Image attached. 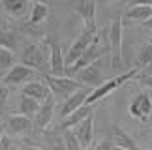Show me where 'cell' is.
I'll use <instances>...</instances> for the list:
<instances>
[{
  "label": "cell",
  "mask_w": 152,
  "mask_h": 150,
  "mask_svg": "<svg viewBox=\"0 0 152 150\" xmlns=\"http://www.w3.org/2000/svg\"><path fill=\"white\" fill-rule=\"evenodd\" d=\"M137 73H141V70L133 66L132 70H128L126 73H120V75H116V77H111V79H107V81H103L100 86H96V88H92V90H90V94L86 96L85 103H86V105H96L98 101H102L103 98H107L111 92H115L116 88H118V86H122V84L126 83V81L135 79V75H137Z\"/></svg>",
  "instance_id": "obj_1"
},
{
  "label": "cell",
  "mask_w": 152,
  "mask_h": 150,
  "mask_svg": "<svg viewBox=\"0 0 152 150\" xmlns=\"http://www.w3.org/2000/svg\"><path fill=\"white\" fill-rule=\"evenodd\" d=\"M122 30H124V17H122V13H116L109 26V51H111V68L113 70H122L124 68Z\"/></svg>",
  "instance_id": "obj_2"
},
{
  "label": "cell",
  "mask_w": 152,
  "mask_h": 150,
  "mask_svg": "<svg viewBox=\"0 0 152 150\" xmlns=\"http://www.w3.org/2000/svg\"><path fill=\"white\" fill-rule=\"evenodd\" d=\"M21 64L32 68L34 71L39 73H49V55L43 53L39 43H28L21 53Z\"/></svg>",
  "instance_id": "obj_3"
},
{
  "label": "cell",
  "mask_w": 152,
  "mask_h": 150,
  "mask_svg": "<svg viewBox=\"0 0 152 150\" xmlns=\"http://www.w3.org/2000/svg\"><path fill=\"white\" fill-rule=\"evenodd\" d=\"M98 36H100V34H98V28H86V26H85L83 32H81L79 36L72 42V45H69L66 56H64V64H66V68L72 66L73 62L77 60L86 49H88V45L94 42Z\"/></svg>",
  "instance_id": "obj_4"
},
{
  "label": "cell",
  "mask_w": 152,
  "mask_h": 150,
  "mask_svg": "<svg viewBox=\"0 0 152 150\" xmlns=\"http://www.w3.org/2000/svg\"><path fill=\"white\" fill-rule=\"evenodd\" d=\"M43 79H45V83H47V86L51 88L53 94L60 96L64 100L69 94H73L75 90L83 88V84L75 77H69V75H51V73H47V75H43Z\"/></svg>",
  "instance_id": "obj_5"
},
{
  "label": "cell",
  "mask_w": 152,
  "mask_h": 150,
  "mask_svg": "<svg viewBox=\"0 0 152 150\" xmlns=\"http://www.w3.org/2000/svg\"><path fill=\"white\" fill-rule=\"evenodd\" d=\"M128 111H130V114L133 118L141 120V122H147L150 118V114H152V98H150L148 88L137 92V94L132 98Z\"/></svg>",
  "instance_id": "obj_6"
},
{
  "label": "cell",
  "mask_w": 152,
  "mask_h": 150,
  "mask_svg": "<svg viewBox=\"0 0 152 150\" xmlns=\"http://www.w3.org/2000/svg\"><path fill=\"white\" fill-rule=\"evenodd\" d=\"M102 55H103V51L100 49V36H98L94 42L88 45V49H86L69 68H66V73L69 75V77H73V75L77 71H81L83 68H86L88 64H92V62H96L98 58H102Z\"/></svg>",
  "instance_id": "obj_7"
},
{
  "label": "cell",
  "mask_w": 152,
  "mask_h": 150,
  "mask_svg": "<svg viewBox=\"0 0 152 150\" xmlns=\"http://www.w3.org/2000/svg\"><path fill=\"white\" fill-rule=\"evenodd\" d=\"M73 77L77 79L83 86H92V88L100 86L103 83V77H102V58H98L96 62H92V64H88L86 68H83V70L77 71Z\"/></svg>",
  "instance_id": "obj_8"
},
{
  "label": "cell",
  "mask_w": 152,
  "mask_h": 150,
  "mask_svg": "<svg viewBox=\"0 0 152 150\" xmlns=\"http://www.w3.org/2000/svg\"><path fill=\"white\" fill-rule=\"evenodd\" d=\"M72 9L83 19L86 28H96V0H72Z\"/></svg>",
  "instance_id": "obj_9"
},
{
  "label": "cell",
  "mask_w": 152,
  "mask_h": 150,
  "mask_svg": "<svg viewBox=\"0 0 152 150\" xmlns=\"http://www.w3.org/2000/svg\"><path fill=\"white\" fill-rule=\"evenodd\" d=\"M49 73L51 75H64L66 73L62 47H60L55 34H53V39H49Z\"/></svg>",
  "instance_id": "obj_10"
},
{
  "label": "cell",
  "mask_w": 152,
  "mask_h": 150,
  "mask_svg": "<svg viewBox=\"0 0 152 150\" xmlns=\"http://www.w3.org/2000/svg\"><path fill=\"white\" fill-rule=\"evenodd\" d=\"M34 117H36V120H34V128L36 130L43 131L51 126L53 117H55V98H53V92H51V96L47 100L42 101V105H39L38 113L34 114Z\"/></svg>",
  "instance_id": "obj_11"
},
{
  "label": "cell",
  "mask_w": 152,
  "mask_h": 150,
  "mask_svg": "<svg viewBox=\"0 0 152 150\" xmlns=\"http://www.w3.org/2000/svg\"><path fill=\"white\" fill-rule=\"evenodd\" d=\"M6 130H8V133H11V135H25L32 130V120H30V117L21 114V113L10 114V117L6 118Z\"/></svg>",
  "instance_id": "obj_12"
},
{
  "label": "cell",
  "mask_w": 152,
  "mask_h": 150,
  "mask_svg": "<svg viewBox=\"0 0 152 150\" xmlns=\"http://www.w3.org/2000/svg\"><path fill=\"white\" fill-rule=\"evenodd\" d=\"M34 73H36V71H34L32 68H28V66H25V64H15L2 79H4V83L8 84V86H10V84H11V86H17V84L28 83Z\"/></svg>",
  "instance_id": "obj_13"
},
{
  "label": "cell",
  "mask_w": 152,
  "mask_h": 150,
  "mask_svg": "<svg viewBox=\"0 0 152 150\" xmlns=\"http://www.w3.org/2000/svg\"><path fill=\"white\" fill-rule=\"evenodd\" d=\"M75 135H77V139L81 143V146H83L85 150L86 148H90L92 145V139H94V113L88 114L81 124L75 126Z\"/></svg>",
  "instance_id": "obj_14"
},
{
  "label": "cell",
  "mask_w": 152,
  "mask_h": 150,
  "mask_svg": "<svg viewBox=\"0 0 152 150\" xmlns=\"http://www.w3.org/2000/svg\"><path fill=\"white\" fill-rule=\"evenodd\" d=\"M88 94H90V90H86L85 86H83V88H79V90H75L73 94H69L66 100H64V105L60 109V118H66L68 114H72L75 111V109H79L85 103V100H86V96H88Z\"/></svg>",
  "instance_id": "obj_15"
},
{
  "label": "cell",
  "mask_w": 152,
  "mask_h": 150,
  "mask_svg": "<svg viewBox=\"0 0 152 150\" xmlns=\"http://www.w3.org/2000/svg\"><path fill=\"white\" fill-rule=\"evenodd\" d=\"M23 96H30L34 100H38L39 103L45 101L51 96V88L47 86L45 81H28V83L23 84Z\"/></svg>",
  "instance_id": "obj_16"
},
{
  "label": "cell",
  "mask_w": 152,
  "mask_h": 150,
  "mask_svg": "<svg viewBox=\"0 0 152 150\" xmlns=\"http://www.w3.org/2000/svg\"><path fill=\"white\" fill-rule=\"evenodd\" d=\"M94 113V105H86V103H83L79 109H75V111L72 114H68L66 118H62V122H60V128L62 130H72L75 128L77 124H81L83 120L88 117V114Z\"/></svg>",
  "instance_id": "obj_17"
},
{
  "label": "cell",
  "mask_w": 152,
  "mask_h": 150,
  "mask_svg": "<svg viewBox=\"0 0 152 150\" xmlns=\"http://www.w3.org/2000/svg\"><path fill=\"white\" fill-rule=\"evenodd\" d=\"M111 139H113L115 146H120V148H126V150H143L135 141H133V137L128 133V131L122 130L120 126H115V128H113V135H111Z\"/></svg>",
  "instance_id": "obj_18"
},
{
  "label": "cell",
  "mask_w": 152,
  "mask_h": 150,
  "mask_svg": "<svg viewBox=\"0 0 152 150\" xmlns=\"http://www.w3.org/2000/svg\"><path fill=\"white\" fill-rule=\"evenodd\" d=\"M124 19L128 21H137V23H145L147 19L152 17V6H143V4H132L130 9L126 11Z\"/></svg>",
  "instance_id": "obj_19"
},
{
  "label": "cell",
  "mask_w": 152,
  "mask_h": 150,
  "mask_svg": "<svg viewBox=\"0 0 152 150\" xmlns=\"http://www.w3.org/2000/svg\"><path fill=\"white\" fill-rule=\"evenodd\" d=\"M51 9L49 6L43 2V0H38V2H34V6L30 8V13H28V25H42V23L49 17Z\"/></svg>",
  "instance_id": "obj_20"
},
{
  "label": "cell",
  "mask_w": 152,
  "mask_h": 150,
  "mask_svg": "<svg viewBox=\"0 0 152 150\" xmlns=\"http://www.w3.org/2000/svg\"><path fill=\"white\" fill-rule=\"evenodd\" d=\"M2 8L11 17H23L28 11V0H2Z\"/></svg>",
  "instance_id": "obj_21"
},
{
  "label": "cell",
  "mask_w": 152,
  "mask_h": 150,
  "mask_svg": "<svg viewBox=\"0 0 152 150\" xmlns=\"http://www.w3.org/2000/svg\"><path fill=\"white\" fill-rule=\"evenodd\" d=\"M0 47L10 49V51H17L19 47V36L15 30L11 28H2L0 30Z\"/></svg>",
  "instance_id": "obj_22"
},
{
  "label": "cell",
  "mask_w": 152,
  "mask_h": 150,
  "mask_svg": "<svg viewBox=\"0 0 152 150\" xmlns=\"http://www.w3.org/2000/svg\"><path fill=\"white\" fill-rule=\"evenodd\" d=\"M39 105H42V103H39L38 100H34V98H30V96H23L21 101H19V113L26 114V117H34V114L38 113Z\"/></svg>",
  "instance_id": "obj_23"
},
{
  "label": "cell",
  "mask_w": 152,
  "mask_h": 150,
  "mask_svg": "<svg viewBox=\"0 0 152 150\" xmlns=\"http://www.w3.org/2000/svg\"><path fill=\"white\" fill-rule=\"evenodd\" d=\"M150 62H152V47L148 45V42H145L135 56V68L145 70L147 66H150Z\"/></svg>",
  "instance_id": "obj_24"
},
{
  "label": "cell",
  "mask_w": 152,
  "mask_h": 150,
  "mask_svg": "<svg viewBox=\"0 0 152 150\" xmlns=\"http://www.w3.org/2000/svg\"><path fill=\"white\" fill-rule=\"evenodd\" d=\"M13 60H15L13 51L0 47V75H2V77L11 70V68L15 66V64H13Z\"/></svg>",
  "instance_id": "obj_25"
},
{
  "label": "cell",
  "mask_w": 152,
  "mask_h": 150,
  "mask_svg": "<svg viewBox=\"0 0 152 150\" xmlns=\"http://www.w3.org/2000/svg\"><path fill=\"white\" fill-rule=\"evenodd\" d=\"M64 150H85L81 146V143L72 130H64Z\"/></svg>",
  "instance_id": "obj_26"
},
{
  "label": "cell",
  "mask_w": 152,
  "mask_h": 150,
  "mask_svg": "<svg viewBox=\"0 0 152 150\" xmlns=\"http://www.w3.org/2000/svg\"><path fill=\"white\" fill-rule=\"evenodd\" d=\"M135 81L139 84H143V86H147L148 90H152V75H145V73H141V75H135Z\"/></svg>",
  "instance_id": "obj_27"
},
{
  "label": "cell",
  "mask_w": 152,
  "mask_h": 150,
  "mask_svg": "<svg viewBox=\"0 0 152 150\" xmlns=\"http://www.w3.org/2000/svg\"><path fill=\"white\" fill-rule=\"evenodd\" d=\"M8 98H10V88H8V84H6V83H0V109L6 105Z\"/></svg>",
  "instance_id": "obj_28"
},
{
  "label": "cell",
  "mask_w": 152,
  "mask_h": 150,
  "mask_svg": "<svg viewBox=\"0 0 152 150\" xmlns=\"http://www.w3.org/2000/svg\"><path fill=\"white\" fill-rule=\"evenodd\" d=\"M115 148V143H113V139H103V141H100L98 145L92 148V150H113Z\"/></svg>",
  "instance_id": "obj_29"
},
{
  "label": "cell",
  "mask_w": 152,
  "mask_h": 150,
  "mask_svg": "<svg viewBox=\"0 0 152 150\" xmlns=\"http://www.w3.org/2000/svg\"><path fill=\"white\" fill-rule=\"evenodd\" d=\"M0 150H13V146H11V139L8 135H2V139H0Z\"/></svg>",
  "instance_id": "obj_30"
},
{
  "label": "cell",
  "mask_w": 152,
  "mask_h": 150,
  "mask_svg": "<svg viewBox=\"0 0 152 150\" xmlns=\"http://www.w3.org/2000/svg\"><path fill=\"white\" fill-rule=\"evenodd\" d=\"M143 26H145V30H148V32L152 34V17H150V19H147V21L143 23Z\"/></svg>",
  "instance_id": "obj_31"
},
{
  "label": "cell",
  "mask_w": 152,
  "mask_h": 150,
  "mask_svg": "<svg viewBox=\"0 0 152 150\" xmlns=\"http://www.w3.org/2000/svg\"><path fill=\"white\" fill-rule=\"evenodd\" d=\"M132 4H143V6H152V0H132Z\"/></svg>",
  "instance_id": "obj_32"
},
{
  "label": "cell",
  "mask_w": 152,
  "mask_h": 150,
  "mask_svg": "<svg viewBox=\"0 0 152 150\" xmlns=\"http://www.w3.org/2000/svg\"><path fill=\"white\" fill-rule=\"evenodd\" d=\"M23 150H39V148H38V146H25Z\"/></svg>",
  "instance_id": "obj_33"
},
{
  "label": "cell",
  "mask_w": 152,
  "mask_h": 150,
  "mask_svg": "<svg viewBox=\"0 0 152 150\" xmlns=\"http://www.w3.org/2000/svg\"><path fill=\"white\" fill-rule=\"evenodd\" d=\"M2 135H4V126L0 124V139H2Z\"/></svg>",
  "instance_id": "obj_34"
},
{
  "label": "cell",
  "mask_w": 152,
  "mask_h": 150,
  "mask_svg": "<svg viewBox=\"0 0 152 150\" xmlns=\"http://www.w3.org/2000/svg\"><path fill=\"white\" fill-rule=\"evenodd\" d=\"M147 42H148V45H150V47H152V34H150V38L147 39Z\"/></svg>",
  "instance_id": "obj_35"
},
{
  "label": "cell",
  "mask_w": 152,
  "mask_h": 150,
  "mask_svg": "<svg viewBox=\"0 0 152 150\" xmlns=\"http://www.w3.org/2000/svg\"><path fill=\"white\" fill-rule=\"evenodd\" d=\"M113 150H126V148H120V146H115Z\"/></svg>",
  "instance_id": "obj_36"
},
{
  "label": "cell",
  "mask_w": 152,
  "mask_h": 150,
  "mask_svg": "<svg viewBox=\"0 0 152 150\" xmlns=\"http://www.w3.org/2000/svg\"><path fill=\"white\" fill-rule=\"evenodd\" d=\"M148 75H152V62H150V73Z\"/></svg>",
  "instance_id": "obj_37"
},
{
  "label": "cell",
  "mask_w": 152,
  "mask_h": 150,
  "mask_svg": "<svg viewBox=\"0 0 152 150\" xmlns=\"http://www.w3.org/2000/svg\"><path fill=\"white\" fill-rule=\"evenodd\" d=\"M147 150H152V148H147Z\"/></svg>",
  "instance_id": "obj_38"
},
{
  "label": "cell",
  "mask_w": 152,
  "mask_h": 150,
  "mask_svg": "<svg viewBox=\"0 0 152 150\" xmlns=\"http://www.w3.org/2000/svg\"><path fill=\"white\" fill-rule=\"evenodd\" d=\"M13 150H17V148H13Z\"/></svg>",
  "instance_id": "obj_39"
},
{
  "label": "cell",
  "mask_w": 152,
  "mask_h": 150,
  "mask_svg": "<svg viewBox=\"0 0 152 150\" xmlns=\"http://www.w3.org/2000/svg\"><path fill=\"white\" fill-rule=\"evenodd\" d=\"M0 77H2V75H0Z\"/></svg>",
  "instance_id": "obj_40"
}]
</instances>
